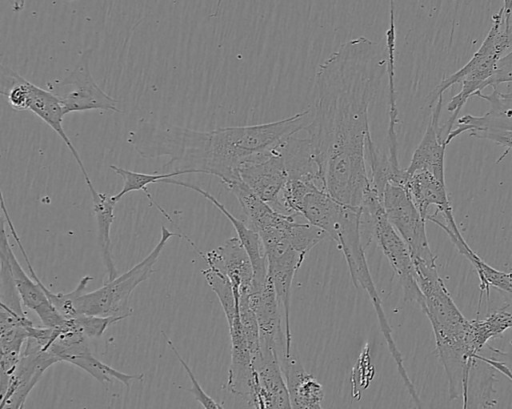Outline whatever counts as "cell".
I'll return each instance as SVG.
<instances>
[{
  "mask_svg": "<svg viewBox=\"0 0 512 409\" xmlns=\"http://www.w3.org/2000/svg\"><path fill=\"white\" fill-rule=\"evenodd\" d=\"M386 73V46L359 36L341 44L315 74L312 115L304 130L324 189L350 207L361 208L370 188L369 109Z\"/></svg>",
  "mask_w": 512,
  "mask_h": 409,
  "instance_id": "cell-1",
  "label": "cell"
},
{
  "mask_svg": "<svg viewBox=\"0 0 512 409\" xmlns=\"http://www.w3.org/2000/svg\"><path fill=\"white\" fill-rule=\"evenodd\" d=\"M414 265L424 297L423 312L431 323L437 353L447 376L449 398L462 396L463 407L467 408L471 372L478 361L468 342L470 320L456 306L438 274L436 262Z\"/></svg>",
  "mask_w": 512,
  "mask_h": 409,
  "instance_id": "cell-2",
  "label": "cell"
},
{
  "mask_svg": "<svg viewBox=\"0 0 512 409\" xmlns=\"http://www.w3.org/2000/svg\"><path fill=\"white\" fill-rule=\"evenodd\" d=\"M311 107L281 120L232 126L202 132V172L222 183L239 179L238 170L249 158L274 148L308 125Z\"/></svg>",
  "mask_w": 512,
  "mask_h": 409,
  "instance_id": "cell-3",
  "label": "cell"
},
{
  "mask_svg": "<svg viewBox=\"0 0 512 409\" xmlns=\"http://www.w3.org/2000/svg\"><path fill=\"white\" fill-rule=\"evenodd\" d=\"M511 47L512 21L509 25H505L503 10L500 8L492 16V25L478 50L464 66L443 79L431 94L430 107L448 88L456 84L461 86L459 93L454 95L447 105V110L452 115L443 127H447L448 133L452 130L457 115L468 99L488 87L499 61Z\"/></svg>",
  "mask_w": 512,
  "mask_h": 409,
  "instance_id": "cell-4",
  "label": "cell"
},
{
  "mask_svg": "<svg viewBox=\"0 0 512 409\" xmlns=\"http://www.w3.org/2000/svg\"><path fill=\"white\" fill-rule=\"evenodd\" d=\"M360 214L361 208L348 206L331 240L337 244L338 249L342 252L354 286L363 289L368 294L379 321L383 337L397 365L398 372L404 384L409 386L412 381L406 372L402 355L393 339L392 330L385 316L381 299L373 282L365 257L360 229Z\"/></svg>",
  "mask_w": 512,
  "mask_h": 409,
  "instance_id": "cell-5",
  "label": "cell"
},
{
  "mask_svg": "<svg viewBox=\"0 0 512 409\" xmlns=\"http://www.w3.org/2000/svg\"><path fill=\"white\" fill-rule=\"evenodd\" d=\"M360 227L365 234L375 239L387 258L401 282L405 300L417 303L423 311L424 297L410 250L389 222L382 199L371 186L361 206Z\"/></svg>",
  "mask_w": 512,
  "mask_h": 409,
  "instance_id": "cell-6",
  "label": "cell"
},
{
  "mask_svg": "<svg viewBox=\"0 0 512 409\" xmlns=\"http://www.w3.org/2000/svg\"><path fill=\"white\" fill-rule=\"evenodd\" d=\"M186 237L161 226L160 240L152 251L130 270L117 276L111 281L89 293L74 297V307L78 315L119 316L131 315L132 309L128 307V299L134 289L153 273V266L157 262L165 245L172 237Z\"/></svg>",
  "mask_w": 512,
  "mask_h": 409,
  "instance_id": "cell-7",
  "label": "cell"
},
{
  "mask_svg": "<svg viewBox=\"0 0 512 409\" xmlns=\"http://www.w3.org/2000/svg\"><path fill=\"white\" fill-rule=\"evenodd\" d=\"M295 222L294 215H289L282 222L266 226L257 231L262 239L266 253L268 276L273 283L283 311L286 355L292 353L290 326L292 282L296 272L306 258V255L298 251L289 239V233Z\"/></svg>",
  "mask_w": 512,
  "mask_h": 409,
  "instance_id": "cell-8",
  "label": "cell"
},
{
  "mask_svg": "<svg viewBox=\"0 0 512 409\" xmlns=\"http://www.w3.org/2000/svg\"><path fill=\"white\" fill-rule=\"evenodd\" d=\"M91 54V49L85 50L67 76L46 83L47 90L58 98L65 114L88 110L121 111L119 101L94 80L90 70Z\"/></svg>",
  "mask_w": 512,
  "mask_h": 409,
  "instance_id": "cell-9",
  "label": "cell"
},
{
  "mask_svg": "<svg viewBox=\"0 0 512 409\" xmlns=\"http://www.w3.org/2000/svg\"><path fill=\"white\" fill-rule=\"evenodd\" d=\"M386 216L407 244L414 263L436 262L426 233V220L404 186L387 183L382 193Z\"/></svg>",
  "mask_w": 512,
  "mask_h": 409,
  "instance_id": "cell-10",
  "label": "cell"
},
{
  "mask_svg": "<svg viewBox=\"0 0 512 409\" xmlns=\"http://www.w3.org/2000/svg\"><path fill=\"white\" fill-rule=\"evenodd\" d=\"M282 143L249 158L238 170L239 179L274 209L289 179Z\"/></svg>",
  "mask_w": 512,
  "mask_h": 409,
  "instance_id": "cell-11",
  "label": "cell"
},
{
  "mask_svg": "<svg viewBox=\"0 0 512 409\" xmlns=\"http://www.w3.org/2000/svg\"><path fill=\"white\" fill-rule=\"evenodd\" d=\"M58 362L59 358L50 349H44L38 341L28 337L7 389L1 395L0 408L22 409L43 373Z\"/></svg>",
  "mask_w": 512,
  "mask_h": 409,
  "instance_id": "cell-12",
  "label": "cell"
},
{
  "mask_svg": "<svg viewBox=\"0 0 512 409\" xmlns=\"http://www.w3.org/2000/svg\"><path fill=\"white\" fill-rule=\"evenodd\" d=\"M253 385L249 407L292 408L277 350L260 345L253 357Z\"/></svg>",
  "mask_w": 512,
  "mask_h": 409,
  "instance_id": "cell-13",
  "label": "cell"
},
{
  "mask_svg": "<svg viewBox=\"0 0 512 409\" xmlns=\"http://www.w3.org/2000/svg\"><path fill=\"white\" fill-rule=\"evenodd\" d=\"M404 188L422 217L427 221L429 217L440 216L444 222L435 218L433 223L442 229L459 232L453 210L449 201L446 183L437 179L432 173L419 170L405 175Z\"/></svg>",
  "mask_w": 512,
  "mask_h": 409,
  "instance_id": "cell-14",
  "label": "cell"
},
{
  "mask_svg": "<svg viewBox=\"0 0 512 409\" xmlns=\"http://www.w3.org/2000/svg\"><path fill=\"white\" fill-rule=\"evenodd\" d=\"M193 248L206 261L208 267L220 271L229 279L238 299L250 297L253 291V266L237 236L227 239L222 245L206 253L201 252L196 245Z\"/></svg>",
  "mask_w": 512,
  "mask_h": 409,
  "instance_id": "cell-15",
  "label": "cell"
},
{
  "mask_svg": "<svg viewBox=\"0 0 512 409\" xmlns=\"http://www.w3.org/2000/svg\"><path fill=\"white\" fill-rule=\"evenodd\" d=\"M162 183L181 186L199 193L210 201L231 222L236 231V236L241 241L252 262L254 271L252 292L259 291L268 279V270L264 245L257 231H255L249 224H246L242 220L236 218L219 200L199 186L189 184L181 180H176L174 178L164 179Z\"/></svg>",
  "mask_w": 512,
  "mask_h": 409,
  "instance_id": "cell-16",
  "label": "cell"
},
{
  "mask_svg": "<svg viewBox=\"0 0 512 409\" xmlns=\"http://www.w3.org/2000/svg\"><path fill=\"white\" fill-rule=\"evenodd\" d=\"M442 103L443 96H440L434 103L426 130L412 154L410 163L405 169V175L425 170L445 182L444 159L448 145L442 137L444 128L439 125Z\"/></svg>",
  "mask_w": 512,
  "mask_h": 409,
  "instance_id": "cell-17",
  "label": "cell"
},
{
  "mask_svg": "<svg viewBox=\"0 0 512 409\" xmlns=\"http://www.w3.org/2000/svg\"><path fill=\"white\" fill-rule=\"evenodd\" d=\"M33 325L25 314L1 304L0 347H1V395L20 360L22 349L28 338V329Z\"/></svg>",
  "mask_w": 512,
  "mask_h": 409,
  "instance_id": "cell-18",
  "label": "cell"
},
{
  "mask_svg": "<svg viewBox=\"0 0 512 409\" xmlns=\"http://www.w3.org/2000/svg\"><path fill=\"white\" fill-rule=\"evenodd\" d=\"M250 305L258 323L260 345L276 349L281 358L286 353L282 309L269 276L259 291L251 293Z\"/></svg>",
  "mask_w": 512,
  "mask_h": 409,
  "instance_id": "cell-19",
  "label": "cell"
},
{
  "mask_svg": "<svg viewBox=\"0 0 512 409\" xmlns=\"http://www.w3.org/2000/svg\"><path fill=\"white\" fill-rule=\"evenodd\" d=\"M7 254L22 303L37 314L44 326L59 327L63 325L66 319L50 301L45 290L24 272L9 243L7 244Z\"/></svg>",
  "mask_w": 512,
  "mask_h": 409,
  "instance_id": "cell-20",
  "label": "cell"
},
{
  "mask_svg": "<svg viewBox=\"0 0 512 409\" xmlns=\"http://www.w3.org/2000/svg\"><path fill=\"white\" fill-rule=\"evenodd\" d=\"M285 354L280 358V364L291 407L322 408L324 390L320 382L304 369L297 356L292 353L289 356Z\"/></svg>",
  "mask_w": 512,
  "mask_h": 409,
  "instance_id": "cell-21",
  "label": "cell"
},
{
  "mask_svg": "<svg viewBox=\"0 0 512 409\" xmlns=\"http://www.w3.org/2000/svg\"><path fill=\"white\" fill-rule=\"evenodd\" d=\"M27 110L38 116L56 134H58L73 155L82 172L86 184L91 182L78 151L64 130L63 118L66 114L58 98L49 90L42 89L34 85L32 82H29Z\"/></svg>",
  "mask_w": 512,
  "mask_h": 409,
  "instance_id": "cell-22",
  "label": "cell"
},
{
  "mask_svg": "<svg viewBox=\"0 0 512 409\" xmlns=\"http://www.w3.org/2000/svg\"><path fill=\"white\" fill-rule=\"evenodd\" d=\"M385 46L387 50L388 75V127L386 135L387 155L389 162L398 166V142L396 126L399 122V112L396 103L395 87V50H396V24L394 0H389V26L385 32Z\"/></svg>",
  "mask_w": 512,
  "mask_h": 409,
  "instance_id": "cell-23",
  "label": "cell"
},
{
  "mask_svg": "<svg viewBox=\"0 0 512 409\" xmlns=\"http://www.w3.org/2000/svg\"><path fill=\"white\" fill-rule=\"evenodd\" d=\"M92 197L93 211L95 214L98 243L101 250L104 266L107 272V281H111L118 276L111 253L110 231L114 221V209L117 202L113 196L98 192L92 184V181L86 184Z\"/></svg>",
  "mask_w": 512,
  "mask_h": 409,
  "instance_id": "cell-24",
  "label": "cell"
},
{
  "mask_svg": "<svg viewBox=\"0 0 512 409\" xmlns=\"http://www.w3.org/2000/svg\"><path fill=\"white\" fill-rule=\"evenodd\" d=\"M454 245L457 247L459 252L465 256L472 266L474 267L479 280H480V298L479 304L481 301L482 294H486V298L489 301L490 289L496 288L500 291L506 292L512 295V273H507L503 271H499L485 261H483L480 256H478L466 243L465 239L462 237H455L451 239ZM478 304V305H479Z\"/></svg>",
  "mask_w": 512,
  "mask_h": 409,
  "instance_id": "cell-25",
  "label": "cell"
},
{
  "mask_svg": "<svg viewBox=\"0 0 512 409\" xmlns=\"http://www.w3.org/2000/svg\"><path fill=\"white\" fill-rule=\"evenodd\" d=\"M512 328V311L503 307L490 313L486 318L470 320L468 342L471 353L477 358L488 342Z\"/></svg>",
  "mask_w": 512,
  "mask_h": 409,
  "instance_id": "cell-26",
  "label": "cell"
},
{
  "mask_svg": "<svg viewBox=\"0 0 512 409\" xmlns=\"http://www.w3.org/2000/svg\"><path fill=\"white\" fill-rule=\"evenodd\" d=\"M65 362L81 368L101 384L111 383L115 379L129 389L133 380L144 379V374H127L112 368L94 357L89 347L68 356Z\"/></svg>",
  "mask_w": 512,
  "mask_h": 409,
  "instance_id": "cell-27",
  "label": "cell"
},
{
  "mask_svg": "<svg viewBox=\"0 0 512 409\" xmlns=\"http://www.w3.org/2000/svg\"><path fill=\"white\" fill-rule=\"evenodd\" d=\"M110 169L123 179V187L121 191L113 196L116 202H119L124 195L130 192L143 191L149 201L164 215V217L170 222H173L170 215L153 199L147 189V186L152 183L162 182V180L167 178H174L179 175L189 174L187 171H172L166 173H157L156 171L153 174H147L127 170L116 165H110Z\"/></svg>",
  "mask_w": 512,
  "mask_h": 409,
  "instance_id": "cell-28",
  "label": "cell"
},
{
  "mask_svg": "<svg viewBox=\"0 0 512 409\" xmlns=\"http://www.w3.org/2000/svg\"><path fill=\"white\" fill-rule=\"evenodd\" d=\"M129 316L130 315L95 316L81 314L74 319L87 338H99L104 334L109 326L128 318Z\"/></svg>",
  "mask_w": 512,
  "mask_h": 409,
  "instance_id": "cell-29",
  "label": "cell"
},
{
  "mask_svg": "<svg viewBox=\"0 0 512 409\" xmlns=\"http://www.w3.org/2000/svg\"><path fill=\"white\" fill-rule=\"evenodd\" d=\"M162 334L164 335L165 337V340H166V343L167 345L171 348V350L174 352L175 356L177 357L178 361L181 363L182 367L185 369V371L187 372L188 374V377L191 381V384H192V387L190 389H188V391H190L193 396L195 397V399L204 407V408H213V409H221L223 408V406L216 402L213 398H211L204 390L203 388L201 387V385L199 384V382L197 381V379L195 378V375L194 373L192 372V370L190 369V367L188 366V364L184 361V359L181 357V355L179 354V351L177 350V348L175 347V345L173 344V342L167 338V336L165 335L164 332H162Z\"/></svg>",
  "mask_w": 512,
  "mask_h": 409,
  "instance_id": "cell-30",
  "label": "cell"
},
{
  "mask_svg": "<svg viewBox=\"0 0 512 409\" xmlns=\"http://www.w3.org/2000/svg\"><path fill=\"white\" fill-rule=\"evenodd\" d=\"M475 96L485 100L490 105L489 111L512 117V91L500 92L493 89L489 94L479 92Z\"/></svg>",
  "mask_w": 512,
  "mask_h": 409,
  "instance_id": "cell-31",
  "label": "cell"
},
{
  "mask_svg": "<svg viewBox=\"0 0 512 409\" xmlns=\"http://www.w3.org/2000/svg\"><path fill=\"white\" fill-rule=\"evenodd\" d=\"M489 348L492 351V357H484L483 361L512 382V341L506 351Z\"/></svg>",
  "mask_w": 512,
  "mask_h": 409,
  "instance_id": "cell-32",
  "label": "cell"
},
{
  "mask_svg": "<svg viewBox=\"0 0 512 409\" xmlns=\"http://www.w3.org/2000/svg\"><path fill=\"white\" fill-rule=\"evenodd\" d=\"M469 136L487 139L493 141L497 144L507 147L505 152L501 155V157L497 160L500 162L504 156L512 149V131L511 130H503V129H482V130H473L468 132Z\"/></svg>",
  "mask_w": 512,
  "mask_h": 409,
  "instance_id": "cell-33",
  "label": "cell"
},
{
  "mask_svg": "<svg viewBox=\"0 0 512 409\" xmlns=\"http://www.w3.org/2000/svg\"><path fill=\"white\" fill-rule=\"evenodd\" d=\"M512 82V50L508 51L499 61L494 76L490 79L488 87L497 89L503 83Z\"/></svg>",
  "mask_w": 512,
  "mask_h": 409,
  "instance_id": "cell-34",
  "label": "cell"
},
{
  "mask_svg": "<svg viewBox=\"0 0 512 409\" xmlns=\"http://www.w3.org/2000/svg\"><path fill=\"white\" fill-rule=\"evenodd\" d=\"M501 8L503 10L504 23L505 25H509L512 21V0H503V5Z\"/></svg>",
  "mask_w": 512,
  "mask_h": 409,
  "instance_id": "cell-35",
  "label": "cell"
},
{
  "mask_svg": "<svg viewBox=\"0 0 512 409\" xmlns=\"http://www.w3.org/2000/svg\"><path fill=\"white\" fill-rule=\"evenodd\" d=\"M14 12H21L25 6V0H7ZM74 1V0H71Z\"/></svg>",
  "mask_w": 512,
  "mask_h": 409,
  "instance_id": "cell-36",
  "label": "cell"
}]
</instances>
